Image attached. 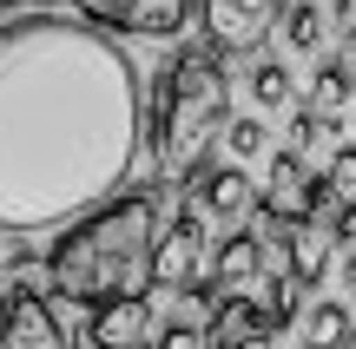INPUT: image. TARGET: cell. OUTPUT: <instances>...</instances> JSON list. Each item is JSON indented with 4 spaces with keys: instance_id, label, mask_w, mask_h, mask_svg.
Here are the masks:
<instances>
[{
    "instance_id": "20",
    "label": "cell",
    "mask_w": 356,
    "mask_h": 349,
    "mask_svg": "<svg viewBox=\"0 0 356 349\" xmlns=\"http://www.w3.org/2000/svg\"><path fill=\"white\" fill-rule=\"evenodd\" d=\"M323 126H330V119H317V112H310V105H304V112H291V152H297V158H304V152H310V145H317V139H323Z\"/></svg>"
},
{
    "instance_id": "11",
    "label": "cell",
    "mask_w": 356,
    "mask_h": 349,
    "mask_svg": "<svg viewBox=\"0 0 356 349\" xmlns=\"http://www.w3.org/2000/svg\"><path fill=\"white\" fill-rule=\"evenodd\" d=\"M277 244H284V271L297 277V284H323V271H330V224L323 218H310V224H291V231H277Z\"/></svg>"
},
{
    "instance_id": "25",
    "label": "cell",
    "mask_w": 356,
    "mask_h": 349,
    "mask_svg": "<svg viewBox=\"0 0 356 349\" xmlns=\"http://www.w3.org/2000/svg\"><path fill=\"white\" fill-rule=\"evenodd\" d=\"M13 7H26V0H0V13H13Z\"/></svg>"
},
{
    "instance_id": "12",
    "label": "cell",
    "mask_w": 356,
    "mask_h": 349,
    "mask_svg": "<svg viewBox=\"0 0 356 349\" xmlns=\"http://www.w3.org/2000/svg\"><path fill=\"white\" fill-rule=\"evenodd\" d=\"M257 271H264V244H257L251 231H231L225 244H218V257H211V277H204V284H211L218 297H238V290L251 284Z\"/></svg>"
},
{
    "instance_id": "10",
    "label": "cell",
    "mask_w": 356,
    "mask_h": 349,
    "mask_svg": "<svg viewBox=\"0 0 356 349\" xmlns=\"http://www.w3.org/2000/svg\"><path fill=\"white\" fill-rule=\"evenodd\" d=\"M152 337H159V310L145 297L106 303V310H92V323H86V343L92 349H145Z\"/></svg>"
},
{
    "instance_id": "3",
    "label": "cell",
    "mask_w": 356,
    "mask_h": 349,
    "mask_svg": "<svg viewBox=\"0 0 356 349\" xmlns=\"http://www.w3.org/2000/svg\"><path fill=\"white\" fill-rule=\"evenodd\" d=\"M225 132H231L225 60H218L211 46H185L178 60H165L159 99H152V158H159V171H165L172 185L191 178Z\"/></svg>"
},
{
    "instance_id": "13",
    "label": "cell",
    "mask_w": 356,
    "mask_h": 349,
    "mask_svg": "<svg viewBox=\"0 0 356 349\" xmlns=\"http://www.w3.org/2000/svg\"><path fill=\"white\" fill-rule=\"evenodd\" d=\"M297 337H304V349H350L356 343L350 303H310V310L297 316Z\"/></svg>"
},
{
    "instance_id": "21",
    "label": "cell",
    "mask_w": 356,
    "mask_h": 349,
    "mask_svg": "<svg viewBox=\"0 0 356 349\" xmlns=\"http://www.w3.org/2000/svg\"><path fill=\"white\" fill-rule=\"evenodd\" d=\"M323 224H330L337 244H350V250H356V198H337V211H330Z\"/></svg>"
},
{
    "instance_id": "23",
    "label": "cell",
    "mask_w": 356,
    "mask_h": 349,
    "mask_svg": "<svg viewBox=\"0 0 356 349\" xmlns=\"http://www.w3.org/2000/svg\"><path fill=\"white\" fill-rule=\"evenodd\" d=\"M337 66H350V73H356V26L343 33V46H337Z\"/></svg>"
},
{
    "instance_id": "18",
    "label": "cell",
    "mask_w": 356,
    "mask_h": 349,
    "mask_svg": "<svg viewBox=\"0 0 356 349\" xmlns=\"http://www.w3.org/2000/svg\"><path fill=\"white\" fill-rule=\"evenodd\" d=\"M297 303H304V284H297V277H291V271H284V277H277V271H270V316H277V323H284V330H291V323H297Z\"/></svg>"
},
{
    "instance_id": "6",
    "label": "cell",
    "mask_w": 356,
    "mask_h": 349,
    "mask_svg": "<svg viewBox=\"0 0 356 349\" xmlns=\"http://www.w3.org/2000/svg\"><path fill=\"white\" fill-rule=\"evenodd\" d=\"M159 290H172V297H191V290L211 277V264H204V224L198 218H178L165 224V237H159Z\"/></svg>"
},
{
    "instance_id": "15",
    "label": "cell",
    "mask_w": 356,
    "mask_h": 349,
    "mask_svg": "<svg viewBox=\"0 0 356 349\" xmlns=\"http://www.w3.org/2000/svg\"><path fill=\"white\" fill-rule=\"evenodd\" d=\"M323 33H330V7H323V0H297L291 20H284V40H291L297 53H317Z\"/></svg>"
},
{
    "instance_id": "2",
    "label": "cell",
    "mask_w": 356,
    "mask_h": 349,
    "mask_svg": "<svg viewBox=\"0 0 356 349\" xmlns=\"http://www.w3.org/2000/svg\"><path fill=\"white\" fill-rule=\"evenodd\" d=\"M159 237H165V218H159L152 191H126L106 211L79 218L73 231L53 237L47 250V284L60 303H126L145 297V284H159Z\"/></svg>"
},
{
    "instance_id": "4",
    "label": "cell",
    "mask_w": 356,
    "mask_h": 349,
    "mask_svg": "<svg viewBox=\"0 0 356 349\" xmlns=\"http://www.w3.org/2000/svg\"><path fill=\"white\" fill-rule=\"evenodd\" d=\"M297 0H204V46L218 60H251L284 20H291Z\"/></svg>"
},
{
    "instance_id": "7",
    "label": "cell",
    "mask_w": 356,
    "mask_h": 349,
    "mask_svg": "<svg viewBox=\"0 0 356 349\" xmlns=\"http://www.w3.org/2000/svg\"><path fill=\"white\" fill-rule=\"evenodd\" d=\"M0 349H66V330L53 323V303L40 290L0 297Z\"/></svg>"
},
{
    "instance_id": "8",
    "label": "cell",
    "mask_w": 356,
    "mask_h": 349,
    "mask_svg": "<svg viewBox=\"0 0 356 349\" xmlns=\"http://www.w3.org/2000/svg\"><path fill=\"white\" fill-rule=\"evenodd\" d=\"M191 205H198V218H211V224H244L257 211V185L244 178V165H211L198 178V191H191Z\"/></svg>"
},
{
    "instance_id": "1",
    "label": "cell",
    "mask_w": 356,
    "mask_h": 349,
    "mask_svg": "<svg viewBox=\"0 0 356 349\" xmlns=\"http://www.w3.org/2000/svg\"><path fill=\"white\" fill-rule=\"evenodd\" d=\"M139 66L66 13L0 26V237L73 231L126 198L145 145Z\"/></svg>"
},
{
    "instance_id": "24",
    "label": "cell",
    "mask_w": 356,
    "mask_h": 349,
    "mask_svg": "<svg viewBox=\"0 0 356 349\" xmlns=\"http://www.w3.org/2000/svg\"><path fill=\"white\" fill-rule=\"evenodd\" d=\"M343 284L356 290V250H350V257H343Z\"/></svg>"
},
{
    "instance_id": "16",
    "label": "cell",
    "mask_w": 356,
    "mask_h": 349,
    "mask_svg": "<svg viewBox=\"0 0 356 349\" xmlns=\"http://www.w3.org/2000/svg\"><path fill=\"white\" fill-rule=\"evenodd\" d=\"M251 99L257 105H264V112H284V105H291L297 99V79H291V66H257V73H251Z\"/></svg>"
},
{
    "instance_id": "14",
    "label": "cell",
    "mask_w": 356,
    "mask_h": 349,
    "mask_svg": "<svg viewBox=\"0 0 356 349\" xmlns=\"http://www.w3.org/2000/svg\"><path fill=\"white\" fill-rule=\"evenodd\" d=\"M350 99H356V73H350V66H330V60H323V66H317V79H310V112L337 126Z\"/></svg>"
},
{
    "instance_id": "9",
    "label": "cell",
    "mask_w": 356,
    "mask_h": 349,
    "mask_svg": "<svg viewBox=\"0 0 356 349\" xmlns=\"http://www.w3.org/2000/svg\"><path fill=\"white\" fill-rule=\"evenodd\" d=\"M277 316H270V303H251V297H225L211 316V330H204V349H257L277 337Z\"/></svg>"
},
{
    "instance_id": "17",
    "label": "cell",
    "mask_w": 356,
    "mask_h": 349,
    "mask_svg": "<svg viewBox=\"0 0 356 349\" xmlns=\"http://www.w3.org/2000/svg\"><path fill=\"white\" fill-rule=\"evenodd\" d=\"M264 145H270L264 119H231V132H225V152L231 158H264Z\"/></svg>"
},
{
    "instance_id": "22",
    "label": "cell",
    "mask_w": 356,
    "mask_h": 349,
    "mask_svg": "<svg viewBox=\"0 0 356 349\" xmlns=\"http://www.w3.org/2000/svg\"><path fill=\"white\" fill-rule=\"evenodd\" d=\"M159 349H204V330H191V323H172L165 337H159Z\"/></svg>"
},
{
    "instance_id": "5",
    "label": "cell",
    "mask_w": 356,
    "mask_h": 349,
    "mask_svg": "<svg viewBox=\"0 0 356 349\" xmlns=\"http://www.w3.org/2000/svg\"><path fill=\"white\" fill-rule=\"evenodd\" d=\"M99 33H139V40H178L191 20V0H66Z\"/></svg>"
},
{
    "instance_id": "19",
    "label": "cell",
    "mask_w": 356,
    "mask_h": 349,
    "mask_svg": "<svg viewBox=\"0 0 356 349\" xmlns=\"http://www.w3.org/2000/svg\"><path fill=\"white\" fill-rule=\"evenodd\" d=\"M330 185H337V198H356V139L330 152Z\"/></svg>"
}]
</instances>
